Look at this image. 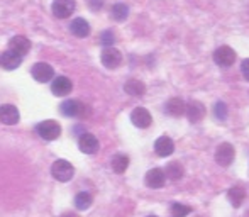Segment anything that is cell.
Listing matches in <instances>:
<instances>
[{"label": "cell", "instance_id": "5bb4252c", "mask_svg": "<svg viewBox=\"0 0 249 217\" xmlns=\"http://www.w3.org/2000/svg\"><path fill=\"white\" fill-rule=\"evenodd\" d=\"M144 181L151 188H161L164 185V181H166V175H164V171L160 170V168H153V170H149L148 173H146Z\"/></svg>", "mask_w": 249, "mask_h": 217}, {"label": "cell", "instance_id": "7a4b0ae2", "mask_svg": "<svg viewBox=\"0 0 249 217\" xmlns=\"http://www.w3.org/2000/svg\"><path fill=\"white\" fill-rule=\"evenodd\" d=\"M36 132L46 141H54L61 134V126L54 121H43L36 126Z\"/></svg>", "mask_w": 249, "mask_h": 217}, {"label": "cell", "instance_id": "7402d4cb", "mask_svg": "<svg viewBox=\"0 0 249 217\" xmlns=\"http://www.w3.org/2000/svg\"><path fill=\"white\" fill-rule=\"evenodd\" d=\"M110 14H112V19L117 20V22H122V20L127 19L129 16V7L125 3L119 2V3H114L110 9Z\"/></svg>", "mask_w": 249, "mask_h": 217}, {"label": "cell", "instance_id": "d4e9b609", "mask_svg": "<svg viewBox=\"0 0 249 217\" xmlns=\"http://www.w3.org/2000/svg\"><path fill=\"white\" fill-rule=\"evenodd\" d=\"M92 202H93V199L89 192H80L75 197V207L78 209V211H87V209L92 205Z\"/></svg>", "mask_w": 249, "mask_h": 217}, {"label": "cell", "instance_id": "ac0fdd59", "mask_svg": "<svg viewBox=\"0 0 249 217\" xmlns=\"http://www.w3.org/2000/svg\"><path fill=\"white\" fill-rule=\"evenodd\" d=\"M70 31L76 37H87L90 34V24L85 19H82V17H76L70 24Z\"/></svg>", "mask_w": 249, "mask_h": 217}, {"label": "cell", "instance_id": "ffe728a7", "mask_svg": "<svg viewBox=\"0 0 249 217\" xmlns=\"http://www.w3.org/2000/svg\"><path fill=\"white\" fill-rule=\"evenodd\" d=\"M124 90L125 93H129L132 97H142L146 92V85L142 82H139V80H127L124 85Z\"/></svg>", "mask_w": 249, "mask_h": 217}, {"label": "cell", "instance_id": "4316f807", "mask_svg": "<svg viewBox=\"0 0 249 217\" xmlns=\"http://www.w3.org/2000/svg\"><path fill=\"white\" fill-rule=\"evenodd\" d=\"M213 114L219 121H224L227 117V106L224 102H217L215 107H213Z\"/></svg>", "mask_w": 249, "mask_h": 217}, {"label": "cell", "instance_id": "4dcf8cb0", "mask_svg": "<svg viewBox=\"0 0 249 217\" xmlns=\"http://www.w3.org/2000/svg\"><path fill=\"white\" fill-rule=\"evenodd\" d=\"M63 217H65V216H63ZM68 217H76L75 214H68Z\"/></svg>", "mask_w": 249, "mask_h": 217}, {"label": "cell", "instance_id": "f1b7e54d", "mask_svg": "<svg viewBox=\"0 0 249 217\" xmlns=\"http://www.w3.org/2000/svg\"><path fill=\"white\" fill-rule=\"evenodd\" d=\"M241 73H243V76L249 82V58L241 63Z\"/></svg>", "mask_w": 249, "mask_h": 217}, {"label": "cell", "instance_id": "52a82bcc", "mask_svg": "<svg viewBox=\"0 0 249 217\" xmlns=\"http://www.w3.org/2000/svg\"><path fill=\"white\" fill-rule=\"evenodd\" d=\"M31 73H33V78L37 80L39 83H48L54 78V70L48 63H36Z\"/></svg>", "mask_w": 249, "mask_h": 217}, {"label": "cell", "instance_id": "6da1fadb", "mask_svg": "<svg viewBox=\"0 0 249 217\" xmlns=\"http://www.w3.org/2000/svg\"><path fill=\"white\" fill-rule=\"evenodd\" d=\"M51 175L58 181H70L73 178V175H75V168L66 160H56L51 166Z\"/></svg>", "mask_w": 249, "mask_h": 217}, {"label": "cell", "instance_id": "ba28073f", "mask_svg": "<svg viewBox=\"0 0 249 217\" xmlns=\"http://www.w3.org/2000/svg\"><path fill=\"white\" fill-rule=\"evenodd\" d=\"M78 148H80V151L85 153V155H95V153L99 151V148H100V143L93 134L85 132V134L80 136Z\"/></svg>", "mask_w": 249, "mask_h": 217}, {"label": "cell", "instance_id": "d6986e66", "mask_svg": "<svg viewBox=\"0 0 249 217\" xmlns=\"http://www.w3.org/2000/svg\"><path fill=\"white\" fill-rule=\"evenodd\" d=\"M185 108H187V104L181 99H170L164 106V110H166L168 115H173V117H180V115L185 114Z\"/></svg>", "mask_w": 249, "mask_h": 217}, {"label": "cell", "instance_id": "603a6c76", "mask_svg": "<svg viewBox=\"0 0 249 217\" xmlns=\"http://www.w3.org/2000/svg\"><path fill=\"white\" fill-rule=\"evenodd\" d=\"M164 175L173 181L180 180V178L183 177V166H181V163H178V162L170 163L166 166V170H164Z\"/></svg>", "mask_w": 249, "mask_h": 217}, {"label": "cell", "instance_id": "30bf717a", "mask_svg": "<svg viewBox=\"0 0 249 217\" xmlns=\"http://www.w3.org/2000/svg\"><path fill=\"white\" fill-rule=\"evenodd\" d=\"M131 121H132V124H134L136 127L146 129V127H149V126H151V122H153V117H151L148 108L136 107L134 110H132V114H131Z\"/></svg>", "mask_w": 249, "mask_h": 217}, {"label": "cell", "instance_id": "83f0119b", "mask_svg": "<svg viewBox=\"0 0 249 217\" xmlns=\"http://www.w3.org/2000/svg\"><path fill=\"white\" fill-rule=\"evenodd\" d=\"M100 43L105 44V46H112V44L115 43V36L112 31H104L100 36Z\"/></svg>", "mask_w": 249, "mask_h": 217}, {"label": "cell", "instance_id": "1f68e13d", "mask_svg": "<svg viewBox=\"0 0 249 217\" xmlns=\"http://www.w3.org/2000/svg\"><path fill=\"white\" fill-rule=\"evenodd\" d=\"M148 217H156V216H148Z\"/></svg>", "mask_w": 249, "mask_h": 217}, {"label": "cell", "instance_id": "9c48e42d", "mask_svg": "<svg viewBox=\"0 0 249 217\" xmlns=\"http://www.w3.org/2000/svg\"><path fill=\"white\" fill-rule=\"evenodd\" d=\"M71 89H73V83L68 76H56V78H53L51 92L56 97H66L71 92Z\"/></svg>", "mask_w": 249, "mask_h": 217}, {"label": "cell", "instance_id": "cb8c5ba5", "mask_svg": "<svg viewBox=\"0 0 249 217\" xmlns=\"http://www.w3.org/2000/svg\"><path fill=\"white\" fill-rule=\"evenodd\" d=\"M110 164H112V170H114L115 173H124L129 166V158L125 155H115L114 158H112Z\"/></svg>", "mask_w": 249, "mask_h": 217}, {"label": "cell", "instance_id": "9a60e30c", "mask_svg": "<svg viewBox=\"0 0 249 217\" xmlns=\"http://www.w3.org/2000/svg\"><path fill=\"white\" fill-rule=\"evenodd\" d=\"M185 114H187L188 121L190 122H200L203 117H205V107H203L202 102H197V100H194V102H190L185 108Z\"/></svg>", "mask_w": 249, "mask_h": 217}, {"label": "cell", "instance_id": "e0dca14e", "mask_svg": "<svg viewBox=\"0 0 249 217\" xmlns=\"http://www.w3.org/2000/svg\"><path fill=\"white\" fill-rule=\"evenodd\" d=\"M9 50H12L14 53L24 56L29 53L31 50V41L24 36H14L12 39L9 41Z\"/></svg>", "mask_w": 249, "mask_h": 217}, {"label": "cell", "instance_id": "7c38bea8", "mask_svg": "<svg viewBox=\"0 0 249 217\" xmlns=\"http://www.w3.org/2000/svg\"><path fill=\"white\" fill-rule=\"evenodd\" d=\"M154 151H156V155L161 156V158H166V156L173 155V151H175L173 139L168 138V136H161V138L156 139V143H154Z\"/></svg>", "mask_w": 249, "mask_h": 217}, {"label": "cell", "instance_id": "2e32d148", "mask_svg": "<svg viewBox=\"0 0 249 217\" xmlns=\"http://www.w3.org/2000/svg\"><path fill=\"white\" fill-rule=\"evenodd\" d=\"M20 63H22V56L17 54V53H14L12 50L3 51L2 56H0V65H2L5 70H16V68H19Z\"/></svg>", "mask_w": 249, "mask_h": 217}, {"label": "cell", "instance_id": "5b68a950", "mask_svg": "<svg viewBox=\"0 0 249 217\" xmlns=\"http://www.w3.org/2000/svg\"><path fill=\"white\" fill-rule=\"evenodd\" d=\"M75 0H54L51 5V10L58 19H68L75 12Z\"/></svg>", "mask_w": 249, "mask_h": 217}, {"label": "cell", "instance_id": "277c9868", "mask_svg": "<svg viewBox=\"0 0 249 217\" xmlns=\"http://www.w3.org/2000/svg\"><path fill=\"white\" fill-rule=\"evenodd\" d=\"M213 61L219 66H222V68H227V66L234 65V61H236V51L231 46L217 48V50L213 51Z\"/></svg>", "mask_w": 249, "mask_h": 217}, {"label": "cell", "instance_id": "484cf974", "mask_svg": "<svg viewBox=\"0 0 249 217\" xmlns=\"http://www.w3.org/2000/svg\"><path fill=\"white\" fill-rule=\"evenodd\" d=\"M171 212H173V217H187L192 212V207L175 202V204L171 205Z\"/></svg>", "mask_w": 249, "mask_h": 217}, {"label": "cell", "instance_id": "8fae6325", "mask_svg": "<svg viewBox=\"0 0 249 217\" xmlns=\"http://www.w3.org/2000/svg\"><path fill=\"white\" fill-rule=\"evenodd\" d=\"M19 119H20V115L16 106H10V104L0 106V122H2V124L14 126L19 122Z\"/></svg>", "mask_w": 249, "mask_h": 217}, {"label": "cell", "instance_id": "8992f818", "mask_svg": "<svg viewBox=\"0 0 249 217\" xmlns=\"http://www.w3.org/2000/svg\"><path fill=\"white\" fill-rule=\"evenodd\" d=\"M100 59H102V65H104L105 68L115 70L122 63V53L112 46H105V50L102 51Z\"/></svg>", "mask_w": 249, "mask_h": 217}, {"label": "cell", "instance_id": "4fadbf2b", "mask_svg": "<svg viewBox=\"0 0 249 217\" xmlns=\"http://www.w3.org/2000/svg\"><path fill=\"white\" fill-rule=\"evenodd\" d=\"M83 108H85V106H83L82 102L70 99L61 104V114L66 115V117H82Z\"/></svg>", "mask_w": 249, "mask_h": 217}, {"label": "cell", "instance_id": "3957f363", "mask_svg": "<svg viewBox=\"0 0 249 217\" xmlns=\"http://www.w3.org/2000/svg\"><path fill=\"white\" fill-rule=\"evenodd\" d=\"M234 158H236V151H234V146L231 143H222V145L217 146L215 149V162L220 166H229L232 164Z\"/></svg>", "mask_w": 249, "mask_h": 217}, {"label": "cell", "instance_id": "f546056e", "mask_svg": "<svg viewBox=\"0 0 249 217\" xmlns=\"http://www.w3.org/2000/svg\"><path fill=\"white\" fill-rule=\"evenodd\" d=\"M89 7L97 12V10H100L104 7V0H89Z\"/></svg>", "mask_w": 249, "mask_h": 217}, {"label": "cell", "instance_id": "44dd1931", "mask_svg": "<svg viewBox=\"0 0 249 217\" xmlns=\"http://www.w3.org/2000/svg\"><path fill=\"white\" fill-rule=\"evenodd\" d=\"M227 199L231 200L232 207H241V204L246 199V190L243 187H232L229 192H227Z\"/></svg>", "mask_w": 249, "mask_h": 217}]
</instances>
